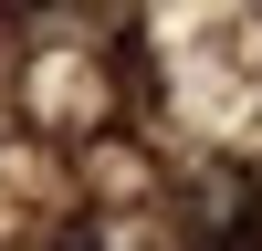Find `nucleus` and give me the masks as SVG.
Returning a JSON list of instances; mask_svg holds the SVG:
<instances>
[{"label": "nucleus", "mask_w": 262, "mask_h": 251, "mask_svg": "<svg viewBox=\"0 0 262 251\" xmlns=\"http://www.w3.org/2000/svg\"><path fill=\"white\" fill-rule=\"evenodd\" d=\"M63 251H95V241H63Z\"/></svg>", "instance_id": "f257e3e1"}]
</instances>
